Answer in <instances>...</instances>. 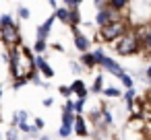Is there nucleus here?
I'll list each match as a JSON object with an SVG mask.
<instances>
[{
	"mask_svg": "<svg viewBox=\"0 0 151 140\" xmlns=\"http://www.w3.org/2000/svg\"><path fill=\"white\" fill-rule=\"evenodd\" d=\"M108 4H110V9H112V11L122 13V11H124V6L128 4V0H108Z\"/></svg>",
	"mask_w": 151,
	"mask_h": 140,
	"instance_id": "13",
	"label": "nucleus"
},
{
	"mask_svg": "<svg viewBox=\"0 0 151 140\" xmlns=\"http://www.w3.org/2000/svg\"><path fill=\"white\" fill-rule=\"evenodd\" d=\"M33 64H35V68H37V70H40V72L46 76V78H52V76H54V70H52V66L46 62V58H44L42 54H37V56L33 58Z\"/></svg>",
	"mask_w": 151,
	"mask_h": 140,
	"instance_id": "5",
	"label": "nucleus"
},
{
	"mask_svg": "<svg viewBox=\"0 0 151 140\" xmlns=\"http://www.w3.org/2000/svg\"><path fill=\"white\" fill-rule=\"evenodd\" d=\"M54 21H56V17L52 15V17H48L40 27H37V39H48V35H50V29H52V25H54Z\"/></svg>",
	"mask_w": 151,
	"mask_h": 140,
	"instance_id": "6",
	"label": "nucleus"
},
{
	"mask_svg": "<svg viewBox=\"0 0 151 140\" xmlns=\"http://www.w3.org/2000/svg\"><path fill=\"white\" fill-rule=\"evenodd\" d=\"M9 23H15L11 15H2V17H0V27H2V25H9Z\"/></svg>",
	"mask_w": 151,
	"mask_h": 140,
	"instance_id": "27",
	"label": "nucleus"
},
{
	"mask_svg": "<svg viewBox=\"0 0 151 140\" xmlns=\"http://www.w3.org/2000/svg\"><path fill=\"white\" fill-rule=\"evenodd\" d=\"M70 91H73L79 99H85V97H87V87H85L83 80H75V82L70 85Z\"/></svg>",
	"mask_w": 151,
	"mask_h": 140,
	"instance_id": "9",
	"label": "nucleus"
},
{
	"mask_svg": "<svg viewBox=\"0 0 151 140\" xmlns=\"http://www.w3.org/2000/svg\"><path fill=\"white\" fill-rule=\"evenodd\" d=\"M81 64H83L85 68H93L97 62H95L93 54H89V52H83V56H81Z\"/></svg>",
	"mask_w": 151,
	"mask_h": 140,
	"instance_id": "12",
	"label": "nucleus"
},
{
	"mask_svg": "<svg viewBox=\"0 0 151 140\" xmlns=\"http://www.w3.org/2000/svg\"><path fill=\"white\" fill-rule=\"evenodd\" d=\"M81 23V11L79 6H70L68 9V25H79Z\"/></svg>",
	"mask_w": 151,
	"mask_h": 140,
	"instance_id": "11",
	"label": "nucleus"
},
{
	"mask_svg": "<svg viewBox=\"0 0 151 140\" xmlns=\"http://www.w3.org/2000/svg\"><path fill=\"white\" fill-rule=\"evenodd\" d=\"M44 126H46V122H44L42 117H35V124H33V128L40 132V130H44Z\"/></svg>",
	"mask_w": 151,
	"mask_h": 140,
	"instance_id": "28",
	"label": "nucleus"
},
{
	"mask_svg": "<svg viewBox=\"0 0 151 140\" xmlns=\"http://www.w3.org/2000/svg\"><path fill=\"white\" fill-rule=\"evenodd\" d=\"M99 66H104V68H106L108 72H112V74H116V76H118L120 72H124V70L120 68V64H118L116 60H112V58H108V56H104V58H101V62H99Z\"/></svg>",
	"mask_w": 151,
	"mask_h": 140,
	"instance_id": "7",
	"label": "nucleus"
},
{
	"mask_svg": "<svg viewBox=\"0 0 151 140\" xmlns=\"http://www.w3.org/2000/svg\"><path fill=\"white\" fill-rule=\"evenodd\" d=\"M58 91H60V95H62V97H66V99H70V95H73L70 87H64V85H62V87H60Z\"/></svg>",
	"mask_w": 151,
	"mask_h": 140,
	"instance_id": "26",
	"label": "nucleus"
},
{
	"mask_svg": "<svg viewBox=\"0 0 151 140\" xmlns=\"http://www.w3.org/2000/svg\"><path fill=\"white\" fill-rule=\"evenodd\" d=\"M15 115H17L19 122H27V111H19V113H15Z\"/></svg>",
	"mask_w": 151,
	"mask_h": 140,
	"instance_id": "31",
	"label": "nucleus"
},
{
	"mask_svg": "<svg viewBox=\"0 0 151 140\" xmlns=\"http://www.w3.org/2000/svg\"><path fill=\"white\" fill-rule=\"evenodd\" d=\"M141 41H145V45H147V48H149V50H151V33H145V35H143V39H141Z\"/></svg>",
	"mask_w": 151,
	"mask_h": 140,
	"instance_id": "30",
	"label": "nucleus"
},
{
	"mask_svg": "<svg viewBox=\"0 0 151 140\" xmlns=\"http://www.w3.org/2000/svg\"><path fill=\"white\" fill-rule=\"evenodd\" d=\"M104 56H106V54H104L101 50H95V52H93V58H95V62H97V64L101 62V58H104Z\"/></svg>",
	"mask_w": 151,
	"mask_h": 140,
	"instance_id": "29",
	"label": "nucleus"
},
{
	"mask_svg": "<svg viewBox=\"0 0 151 140\" xmlns=\"http://www.w3.org/2000/svg\"><path fill=\"white\" fill-rule=\"evenodd\" d=\"M70 132H73V126H62V128L58 130V134H60L62 138H66V136H70Z\"/></svg>",
	"mask_w": 151,
	"mask_h": 140,
	"instance_id": "24",
	"label": "nucleus"
},
{
	"mask_svg": "<svg viewBox=\"0 0 151 140\" xmlns=\"http://www.w3.org/2000/svg\"><path fill=\"white\" fill-rule=\"evenodd\" d=\"M73 35H75V48L77 50H81V52H89V37L87 35H83L79 29H77V25H73Z\"/></svg>",
	"mask_w": 151,
	"mask_h": 140,
	"instance_id": "4",
	"label": "nucleus"
},
{
	"mask_svg": "<svg viewBox=\"0 0 151 140\" xmlns=\"http://www.w3.org/2000/svg\"><path fill=\"white\" fill-rule=\"evenodd\" d=\"M46 48H48L46 39H35V43H33V52H35V54H44Z\"/></svg>",
	"mask_w": 151,
	"mask_h": 140,
	"instance_id": "15",
	"label": "nucleus"
},
{
	"mask_svg": "<svg viewBox=\"0 0 151 140\" xmlns=\"http://www.w3.org/2000/svg\"><path fill=\"white\" fill-rule=\"evenodd\" d=\"M124 31H128V25L122 19H114V21H108L106 25L99 27V37L104 41H116Z\"/></svg>",
	"mask_w": 151,
	"mask_h": 140,
	"instance_id": "2",
	"label": "nucleus"
},
{
	"mask_svg": "<svg viewBox=\"0 0 151 140\" xmlns=\"http://www.w3.org/2000/svg\"><path fill=\"white\" fill-rule=\"evenodd\" d=\"M118 78L122 80V85H124L126 89H130V87H132V78H130L126 72H120V74H118Z\"/></svg>",
	"mask_w": 151,
	"mask_h": 140,
	"instance_id": "18",
	"label": "nucleus"
},
{
	"mask_svg": "<svg viewBox=\"0 0 151 140\" xmlns=\"http://www.w3.org/2000/svg\"><path fill=\"white\" fill-rule=\"evenodd\" d=\"M124 99H126V105H128V109H132V101H134V91H132V87L124 93Z\"/></svg>",
	"mask_w": 151,
	"mask_h": 140,
	"instance_id": "19",
	"label": "nucleus"
},
{
	"mask_svg": "<svg viewBox=\"0 0 151 140\" xmlns=\"http://www.w3.org/2000/svg\"><path fill=\"white\" fill-rule=\"evenodd\" d=\"M40 140H50V138H48V136H42V138H40Z\"/></svg>",
	"mask_w": 151,
	"mask_h": 140,
	"instance_id": "39",
	"label": "nucleus"
},
{
	"mask_svg": "<svg viewBox=\"0 0 151 140\" xmlns=\"http://www.w3.org/2000/svg\"><path fill=\"white\" fill-rule=\"evenodd\" d=\"M0 97H2V87H0Z\"/></svg>",
	"mask_w": 151,
	"mask_h": 140,
	"instance_id": "41",
	"label": "nucleus"
},
{
	"mask_svg": "<svg viewBox=\"0 0 151 140\" xmlns=\"http://www.w3.org/2000/svg\"><path fill=\"white\" fill-rule=\"evenodd\" d=\"M114 19H118V17H116L114 11H110V9H99V11H97V17H95V21H97L99 27L106 25L108 21H114Z\"/></svg>",
	"mask_w": 151,
	"mask_h": 140,
	"instance_id": "8",
	"label": "nucleus"
},
{
	"mask_svg": "<svg viewBox=\"0 0 151 140\" xmlns=\"http://www.w3.org/2000/svg\"><path fill=\"white\" fill-rule=\"evenodd\" d=\"M75 132L79 134V136H87L89 134V130H87V126H85V119L81 117V115H75Z\"/></svg>",
	"mask_w": 151,
	"mask_h": 140,
	"instance_id": "10",
	"label": "nucleus"
},
{
	"mask_svg": "<svg viewBox=\"0 0 151 140\" xmlns=\"http://www.w3.org/2000/svg\"><path fill=\"white\" fill-rule=\"evenodd\" d=\"M70 68H73V70H75V72H79V70H81V68H79V64H75V62H73V64H70Z\"/></svg>",
	"mask_w": 151,
	"mask_h": 140,
	"instance_id": "34",
	"label": "nucleus"
},
{
	"mask_svg": "<svg viewBox=\"0 0 151 140\" xmlns=\"http://www.w3.org/2000/svg\"><path fill=\"white\" fill-rule=\"evenodd\" d=\"M62 111H73V101H70V99L66 101V105H64V109H62Z\"/></svg>",
	"mask_w": 151,
	"mask_h": 140,
	"instance_id": "32",
	"label": "nucleus"
},
{
	"mask_svg": "<svg viewBox=\"0 0 151 140\" xmlns=\"http://www.w3.org/2000/svg\"><path fill=\"white\" fill-rule=\"evenodd\" d=\"M149 82H151V78H149Z\"/></svg>",
	"mask_w": 151,
	"mask_h": 140,
	"instance_id": "43",
	"label": "nucleus"
},
{
	"mask_svg": "<svg viewBox=\"0 0 151 140\" xmlns=\"http://www.w3.org/2000/svg\"><path fill=\"white\" fill-rule=\"evenodd\" d=\"M54 17L62 23H68V9H56L54 11Z\"/></svg>",
	"mask_w": 151,
	"mask_h": 140,
	"instance_id": "14",
	"label": "nucleus"
},
{
	"mask_svg": "<svg viewBox=\"0 0 151 140\" xmlns=\"http://www.w3.org/2000/svg\"><path fill=\"white\" fill-rule=\"evenodd\" d=\"M101 93H104L106 97H110V99L120 97V91H118V89H114V87H106V89H101Z\"/></svg>",
	"mask_w": 151,
	"mask_h": 140,
	"instance_id": "16",
	"label": "nucleus"
},
{
	"mask_svg": "<svg viewBox=\"0 0 151 140\" xmlns=\"http://www.w3.org/2000/svg\"><path fill=\"white\" fill-rule=\"evenodd\" d=\"M73 122H75L73 111H62V126H73Z\"/></svg>",
	"mask_w": 151,
	"mask_h": 140,
	"instance_id": "17",
	"label": "nucleus"
},
{
	"mask_svg": "<svg viewBox=\"0 0 151 140\" xmlns=\"http://www.w3.org/2000/svg\"><path fill=\"white\" fill-rule=\"evenodd\" d=\"M93 2H95V6H97V9H101V4H104V0H93Z\"/></svg>",
	"mask_w": 151,
	"mask_h": 140,
	"instance_id": "35",
	"label": "nucleus"
},
{
	"mask_svg": "<svg viewBox=\"0 0 151 140\" xmlns=\"http://www.w3.org/2000/svg\"><path fill=\"white\" fill-rule=\"evenodd\" d=\"M147 78H151V64H149V68H147Z\"/></svg>",
	"mask_w": 151,
	"mask_h": 140,
	"instance_id": "37",
	"label": "nucleus"
},
{
	"mask_svg": "<svg viewBox=\"0 0 151 140\" xmlns=\"http://www.w3.org/2000/svg\"><path fill=\"white\" fill-rule=\"evenodd\" d=\"M19 17H21L23 21H27V19L31 17V13H29V9H27V6H19Z\"/></svg>",
	"mask_w": 151,
	"mask_h": 140,
	"instance_id": "21",
	"label": "nucleus"
},
{
	"mask_svg": "<svg viewBox=\"0 0 151 140\" xmlns=\"http://www.w3.org/2000/svg\"><path fill=\"white\" fill-rule=\"evenodd\" d=\"M81 4V0H70V6H79Z\"/></svg>",
	"mask_w": 151,
	"mask_h": 140,
	"instance_id": "36",
	"label": "nucleus"
},
{
	"mask_svg": "<svg viewBox=\"0 0 151 140\" xmlns=\"http://www.w3.org/2000/svg\"><path fill=\"white\" fill-rule=\"evenodd\" d=\"M101 117H104V122H106L108 126L112 124V113L108 111V107H104V109H101Z\"/></svg>",
	"mask_w": 151,
	"mask_h": 140,
	"instance_id": "23",
	"label": "nucleus"
},
{
	"mask_svg": "<svg viewBox=\"0 0 151 140\" xmlns=\"http://www.w3.org/2000/svg\"><path fill=\"white\" fill-rule=\"evenodd\" d=\"M83 107H85V99H79L77 103H73V111H77V113H81Z\"/></svg>",
	"mask_w": 151,
	"mask_h": 140,
	"instance_id": "22",
	"label": "nucleus"
},
{
	"mask_svg": "<svg viewBox=\"0 0 151 140\" xmlns=\"http://www.w3.org/2000/svg\"><path fill=\"white\" fill-rule=\"evenodd\" d=\"M64 2H66V4H68V6H70V0H64Z\"/></svg>",
	"mask_w": 151,
	"mask_h": 140,
	"instance_id": "40",
	"label": "nucleus"
},
{
	"mask_svg": "<svg viewBox=\"0 0 151 140\" xmlns=\"http://www.w3.org/2000/svg\"><path fill=\"white\" fill-rule=\"evenodd\" d=\"M52 103H54V99H52V97H46V99H44V105H46V107H50Z\"/></svg>",
	"mask_w": 151,
	"mask_h": 140,
	"instance_id": "33",
	"label": "nucleus"
},
{
	"mask_svg": "<svg viewBox=\"0 0 151 140\" xmlns=\"http://www.w3.org/2000/svg\"><path fill=\"white\" fill-rule=\"evenodd\" d=\"M141 48H143V43H141V37L137 35V31H124L114 43V50L120 56H132Z\"/></svg>",
	"mask_w": 151,
	"mask_h": 140,
	"instance_id": "1",
	"label": "nucleus"
},
{
	"mask_svg": "<svg viewBox=\"0 0 151 140\" xmlns=\"http://www.w3.org/2000/svg\"><path fill=\"white\" fill-rule=\"evenodd\" d=\"M101 82H104V76H97L95 82H93V91L95 93H101Z\"/></svg>",
	"mask_w": 151,
	"mask_h": 140,
	"instance_id": "25",
	"label": "nucleus"
},
{
	"mask_svg": "<svg viewBox=\"0 0 151 140\" xmlns=\"http://www.w3.org/2000/svg\"><path fill=\"white\" fill-rule=\"evenodd\" d=\"M0 41L6 48H21V31L17 23H9L0 27Z\"/></svg>",
	"mask_w": 151,
	"mask_h": 140,
	"instance_id": "3",
	"label": "nucleus"
},
{
	"mask_svg": "<svg viewBox=\"0 0 151 140\" xmlns=\"http://www.w3.org/2000/svg\"><path fill=\"white\" fill-rule=\"evenodd\" d=\"M48 2H50V6H54V9H56V0H48Z\"/></svg>",
	"mask_w": 151,
	"mask_h": 140,
	"instance_id": "38",
	"label": "nucleus"
},
{
	"mask_svg": "<svg viewBox=\"0 0 151 140\" xmlns=\"http://www.w3.org/2000/svg\"><path fill=\"white\" fill-rule=\"evenodd\" d=\"M6 140H19V130L15 126H11V130L6 132Z\"/></svg>",
	"mask_w": 151,
	"mask_h": 140,
	"instance_id": "20",
	"label": "nucleus"
},
{
	"mask_svg": "<svg viewBox=\"0 0 151 140\" xmlns=\"http://www.w3.org/2000/svg\"><path fill=\"white\" fill-rule=\"evenodd\" d=\"M0 140H2V134H0Z\"/></svg>",
	"mask_w": 151,
	"mask_h": 140,
	"instance_id": "42",
	"label": "nucleus"
}]
</instances>
